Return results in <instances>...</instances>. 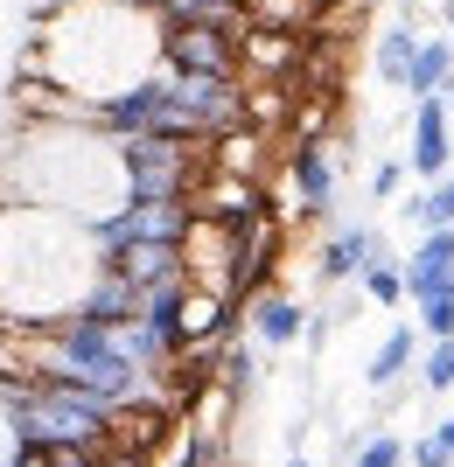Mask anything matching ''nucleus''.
<instances>
[{
  "instance_id": "5",
  "label": "nucleus",
  "mask_w": 454,
  "mask_h": 467,
  "mask_svg": "<svg viewBox=\"0 0 454 467\" xmlns=\"http://www.w3.org/2000/svg\"><path fill=\"white\" fill-rule=\"evenodd\" d=\"M245 328H252L259 349H294L301 335H308V307H301L294 293H280V286H259L252 307H245Z\"/></svg>"
},
{
  "instance_id": "21",
  "label": "nucleus",
  "mask_w": 454,
  "mask_h": 467,
  "mask_svg": "<svg viewBox=\"0 0 454 467\" xmlns=\"http://www.w3.org/2000/svg\"><path fill=\"white\" fill-rule=\"evenodd\" d=\"M434 432H440V440L454 447V411H440V426H434Z\"/></svg>"
},
{
  "instance_id": "15",
  "label": "nucleus",
  "mask_w": 454,
  "mask_h": 467,
  "mask_svg": "<svg viewBox=\"0 0 454 467\" xmlns=\"http://www.w3.org/2000/svg\"><path fill=\"white\" fill-rule=\"evenodd\" d=\"M413 307H419V335H427V342H434V335H454V279L427 286Z\"/></svg>"
},
{
  "instance_id": "13",
  "label": "nucleus",
  "mask_w": 454,
  "mask_h": 467,
  "mask_svg": "<svg viewBox=\"0 0 454 467\" xmlns=\"http://www.w3.org/2000/svg\"><path fill=\"white\" fill-rule=\"evenodd\" d=\"M356 286H364V300H371V307H398V300H406V258H371V265H364V273H356Z\"/></svg>"
},
{
  "instance_id": "3",
  "label": "nucleus",
  "mask_w": 454,
  "mask_h": 467,
  "mask_svg": "<svg viewBox=\"0 0 454 467\" xmlns=\"http://www.w3.org/2000/svg\"><path fill=\"white\" fill-rule=\"evenodd\" d=\"M454 112H448V98L427 91L413 98V133H406V168H413L419 182H440L448 175V161H454Z\"/></svg>"
},
{
  "instance_id": "6",
  "label": "nucleus",
  "mask_w": 454,
  "mask_h": 467,
  "mask_svg": "<svg viewBox=\"0 0 454 467\" xmlns=\"http://www.w3.org/2000/svg\"><path fill=\"white\" fill-rule=\"evenodd\" d=\"M287 195H294L301 216H329L336 202V161L322 154V140H301L294 161H287Z\"/></svg>"
},
{
  "instance_id": "7",
  "label": "nucleus",
  "mask_w": 454,
  "mask_h": 467,
  "mask_svg": "<svg viewBox=\"0 0 454 467\" xmlns=\"http://www.w3.org/2000/svg\"><path fill=\"white\" fill-rule=\"evenodd\" d=\"M385 252H392V244H385L377 231H364V223H343V231H329V237H322L315 273L329 279V286H343V279H356L364 265H371V258H385Z\"/></svg>"
},
{
  "instance_id": "8",
  "label": "nucleus",
  "mask_w": 454,
  "mask_h": 467,
  "mask_svg": "<svg viewBox=\"0 0 454 467\" xmlns=\"http://www.w3.org/2000/svg\"><path fill=\"white\" fill-rule=\"evenodd\" d=\"M140 300H147V293L119 273V265H99V279L84 286L78 314H84V321H99V328H126V321H140Z\"/></svg>"
},
{
  "instance_id": "14",
  "label": "nucleus",
  "mask_w": 454,
  "mask_h": 467,
  "mask_svg": "<svg viewBox=\"0 0 454 467\" xmlns=\"http://www.w3.org/2000/svg\"><path fill=\"white\" fill-rule=\"evenodd\" d=\"M217 384L231 398H245L259 384V342H217Z\"/></svg>"
},
{
  "instance_id": "17",
  "label": "nucleus",
  "mask_w": 454,
  "mask_h": 467,
  "mask_svg": "<svg viewBox=\"0 0 454 467\" xmlns=\"http://www.w3.org/2000/svg\"><path fill=\"white\" fill-rule=\"evenodd\" d=\"M350 467H413V447H406L398 432H371V440H356Z\"/></svg>"
},
{
  "instance_id": "9",
  "label": "nucleus",
  "mask_w": 454,
  "mask_h": 467,
  "mask_svg": "<svg viewBox=\"0 0 454 467\" xmlns=\"http://www.w3.org/2000/svg\"><path fill=\"white\" fill-rule=\"evenodd\" d=\"M454 279V223H434V231H419V244L406 252V300H419L427 286Z\"/></svg>"
},
{
  "instance_id": "18",
  "label": "nucleus",
  "mask_w": 454,
  "mask_h": 467,
  "mask_svg": "<svg viewBox=\"0 0 454 467\" xmlns=\"http://www.w3.org/2000/svg\"><path fill=\"white\" fill-rule=\"evenodd\" d=\"M419 384L427 390H454V335H434L419 356Z\"/></svg>"
},
{
  "instance_id": "4",
  "label": "nucleus",
  "mask_w": 454,
  "mask_h": 467,
  "mask_svg": "<svg viewBox=\"0 0 454 467\" xmlns=\"http://www.w3.org/2000/svg\"><path fill=\"white\" fill-rule=\"evenodd\" d=\"M168 70L238 78V36L231 28H196V21H168Z\"/></svg>"
},
{
  "instance_id": "16",
  "label": "nucleus",
  "mask_w": 454,
  "mask_h": 467,
  "mask_svg": "<svg viewBox=\"0 0 454 467\" xmlns=\"http://www.w3.org/2000/svg\"><path fill=\"white\" fill-rule=\"evenodd\" d=\"M406 223H419V231H434V223H454V175H440L427 195H413V202H406Z\"/></svg>"
},
{
  "instance_id": "12",
  "label": "nucleus",
  "mask_w": 454,
  "mask_h": 467,
  "mask_svg": "<svg viewBox=\"0 0 454 467\" xmlns=\"http://www.w3.org/2000/svg\"><path fill=\"white\" fill-rule=\"evenodd\" d=\"M448 84H454V36H427L413 70H406V91L427 98V91H448Z\"/></svg>"
},
{
  "instance_id": "20",
  "label": "nucleus",
  "mask_w": 454,
  "mask_h": 467,
  "mask_svg": "<svg viewBox=\"0 0 454 467\" xmlns=\"http://www.w3.org/2000/svg\"><path fill=\"white\" fill-rule=\"evenodd\" d=\"M413 467H454V447L440 432H427V440H413Z\"/></svg>"
},
{
  "instance_id": "1",
  "label": "nucleus",
  "mask_w": 454,
  "mask_h": 467,
  "mask_svg": "<svg viewBox=\"0 0 454 467\" xmlns=\"http://www.w3.org/2000/svg\"><path fill=\"white\" fill-rule=\"evenodd\" d=\"M168 63V15L154 0H63L57 15L36 21L28 78L63 84L99 112L126 84L154 78Z\"/></svg>"
},
{
  "instance_id": "11",
  "label": "nucleus",
  "mask_w": 454,
  "mask_h": 467,
  "mask_svg": "<svg viewBox=\"0 0 454 467\" xmlns=\"http://www.w3.org/2000/svg\"><path fill=\"white\" fill-rule=\"evenodd\" d=\"M419 42H427V36H419L413 21H392V28L371 42V78H377V84H398V91H406V70H413Z\"/></svg>"
},
{
  "instance_id": "23",
  "label": "nucleus",
  "mask_w": 454,
  "mask_h": 467,
  "mask_svg": "<svg viewBox=\"0 0 454 467\" xmlns=\"http://www.w3.org/2000/svg\"><path fill=\"white\" fill-rule=\"evenodd\" d=\"M448 36H454V0H448Z\"/></svg>"
},
{
  "instance_id": "19",
  "label": "nucleus",
  "mask_w": 454,
  "mask_h": 467,
  "mask_svg": "<svg viewBox=\"0 0 454 467\" xmlns=\"http://www.w3.org/2000/svg\"><path fill=\"white\" fill-rule=\"evenodd\" d=\"M406 175H413L406 161H377V168H371V195H377V202H392V195L406 189Z\"/></svg>"
},
{
  "instance_id": "10",
  "label": "nucleus",
  "mask_w": 454,
  "mask_h": 467,
  "mask_svg": "<svg viewBox=\"0 0 454 467\" xmlns=\"http://www.w3.org/2000/svg\"><path fill=\"white\" fill-rule=\"evenodd\" d=\"M413 363H419V328H413V321H398V328L371 349V363H364V384H371V390H392L398 377L413 370Z\"/></svg>"
},
{
  "instance_id": "2",
  "label": "nucleus",
  "mask_w": 454,
  "mask_h": 467,
  "mask_svg": "<svg viewBox=\"0 0 454 467\" xmlns=\"http://www.w3.org/2000/svg\"><path fill=\"white\" fill-rule=\"evenodd\" d=\"M119 161H126V202H196V140L126 133Z\"/></svg>"
},
{
  "instance_id": "22",
  "label": "nucleus",
  "mask_w": 454,
  "mask_h": 467,
  "mask_svg": "<svg viewBox=\"0 0 454 467\" xmlns=\"http://www.w3.org/2000/svg\"><path fill=\"white\" fill-rule=\"evenodd\" d=\"M280 467H315V461H301V453H294V461H280Z\"/></svg>"
},
{
  "instance_id": "24",
  "label": "nucleus",
  "mask_w": 454,
  "mask_h": 467,
  "mask_svg": "<svg viewBox=\"0 0 454 467\" xmlns=\"http://www.w3.org/2000/svg\"><path fill=\"white\" fill-rule=\"evenodd\" d=\"M440 98H448V112H454V84H448V91H440Z\"/></svg>"
}]
</instances>
